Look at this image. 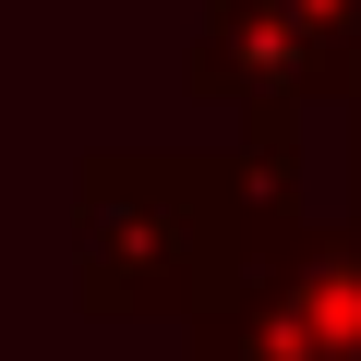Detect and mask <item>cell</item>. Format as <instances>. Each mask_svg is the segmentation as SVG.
Here are the masks:
<instances>
[{
    "mask_svg": "<svg viewBox=\"0 0 361 361\" xmlns=\"http://www.w3.org/2000/svg\"><path fill=\"white\" fill-rule=\"evenodd\" d=\"M229 169H193V157H97L85 169V217H73V265H85V301L97 313H205V289L229 277L241 253V217H229Z\"/></svg>",
    "mask_w": 361,
    "mask_h": 361,
    "instance_id": "cell-1",
    "label": "cell"
},
{
    "mask_svg": "<svg viewBox=\"0 0 361 361\" xmlns=\"http://www.w3.org/2000/svg\"><path fill=\"white\" fill-rule=\"evenodd\" d=\"M193 361H361V229L253 217L205 289Z\"/></svg>",
    "mask_w": 361,
    "mask_h": 361,
    "instance_id": "cell-2",
    "label": "cell"
},
{
    "mask_svg": "<svg viewBox=\"0 0 361 361\" xmlns=\"http://www.w3.org/2000/svg\"><path fill=\"white\" fill-rule=\"evenodd\" d=\"M193 85L253 121H289L301 97L361 85V0H205Z\"/></svg>",
    "mask_w": 361,
    "mask_h": 361,
    "instance_id": "cell-3",
    "label": "cell"
},
{
    "mask_svg": "<svg viewBox=\"0 0 361 361\" xmlns=\"http://www.w3.org/2000/svg\"><path fill=\"white\" fill-rule=\"evenodd\" d=\"M349 109H361V85H349Z\"/></svg>",
    "mask_w": 361,
    "mask_h": 361,
    "instance_id": "cell-4",
    "label": "cell"
}]
</instances>
